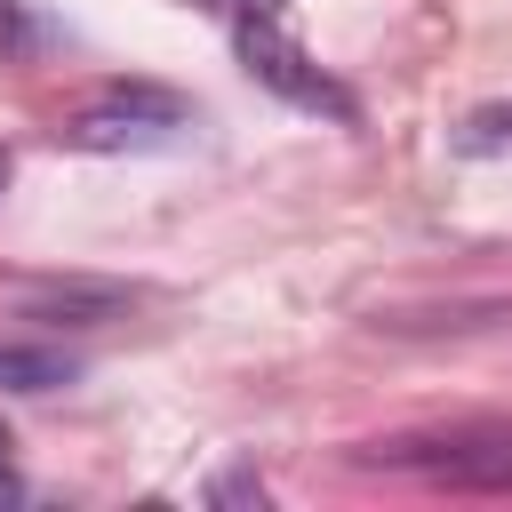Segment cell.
Here are the masks:
<instances>
[{"instance_id":"1","label":"cell","mask_w":512,"mask_h":512,"mask_svg":"<svg viewBox=\"0 0 512 512\" xmlns=\"http://www.w3.org/2000/svg\"><path fill=\"white\" fill-rule=\"evenodd\" d=\"M240 64H248L264 88H280L288 104H312V112H344V96H336V88H328V80L304 64V48H296V40H288L272 16H248V24H240Z\"/></svg>"},{"instance_id":"6","label":"cell","mask_w":512,"mask_h":512,"mask_svg":"<svg viewBox=\"0 0 512 512\" xmlns=\"http://www.w3.org/2000/svg\"><path fill=\"white\" fill-rule=\"evenodd\" d=\"M0 448H8V424H0Z\"/></svg>"},{"instance_id":"5","label":"cell","mask_w":512,"mask_h":512,"mask_svg":"<svg viewBox=\"0 0 512 512\" xmlns=\"http://www.w3.org/2000/svg\"><path fill=\"white\" fill-rule=\"evenodd\" d=\"M0 192H8V144H0Z\"/></svg>"},{"instance_id":"2","label":"cell","mask_w":512,"mask_h":512,"mask_svg":"<svg viewBox=\"0 0 512 512\" xmlns=\"http://www.w3.org/2000/svg\"><path fill=\"white\" fill-rule=\"evenodd\" d=\"M72 352H48V344H0V392H56L72 384Z\"/></svg>"},{"instance_id":"4","label":"cell","mask_w":512,"mask_h":512,"mask_svg":"<svg viewBox=\"0 0 512 512\" xmlns=\"http://www.w3.org/2000/svg\"><path fill=\"white\" fill-rule=\"evenodd\" d=\"M8 504H24V480H16L8 464H0V512H8Z\"/></svg>"},{"instance_id":"3","label":"cell","mask_w":512,"mask_h":512,"mask_svg":"<svg viewBox=\"0 0 512 512\" xmlns=\"http://www.w3.org/2000/svg\"><path fill=\"white\" fill-rule=\"evenodd\" d=\"M472 144H512V104H488V112H472Z\"/></svg>"}]
</instances>
